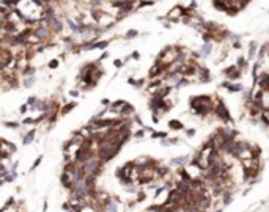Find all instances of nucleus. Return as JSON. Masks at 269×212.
I'll list each match as a JSON object with an SVG mask.
<instances>
[{
    "label": "nucleus",
    "instance_id": "nucleus-1",
    "mask_svg": "<svg viewBox=\"0 0 269 212\" xmlns=\"http://www.w3.org/2000/svg\"><path fill=\"white\" fill-rule=\"evenodd\" d=\"M190 107L195 115H206L211 110V97L209 96H195L190 97Z\"/></svg>",
    "mask_w": 269,
    "mask_h": 212
},
{
    "label": "nucleus",
    "instance_id": "nucleus-2",
    "mask_svg": "<svg viewBox=\"0 0 269 212\" xmlns=\"http://www.w3.org/2000/svg\"><path fill=\"white\" fill-rule=\"evenodd\" d=\"M82 168H83L85 176H96V174L101 171V168H102V160H101L99 157L93 156L91 159H88L85 163L82 165Z\"/></svg>",
    "mask_w": 269,
    "mask_h": 212
},
{
    "label": "nucleus",
    "instance_id": "nucleus-3",
    "mask_svg": "<svg viewBox=\"0 0 269 212\" xmlns=\"http://www.w3.org/2000/svg\"><path fill=\"white\" fill-rule=\"evenodd\" d=\"M216 113H217V116H219L220 120L224 121V123H231V124H233V118H231L230 112H228V109L225 107V104H224V101H222V99L217 101Z\"/></svg>",
    "mask_w": 269,
    "mask_h": 212
},
{
    "label": "nucleus",
    "instance_id": "nucleus-4",
    "mask_svg": "<svg viewBox=\"0 0 269 212\" xmlns=\"http://www.w3.org/2000/svg\"><path fill=\"white\" fill-rule=\"evenodd\" d=\"M225 76L231 80H236V79H239V76H241V69H238L236 66H231V68L225 69Z\"/></svg>",
    "mask_w": 269,
    "mask_h": 212
},
{
    "label": "nucleus",
    "instance_id": "nucleus-5",
    "mask_svg": "<svg viewBox=\"0 0 269 212\" xmlns=\"http://www.w3.org/2000/svg\"><path fill=\"white\" fill-rule=\"evenodd\" d=\"M187 157L186 156H181V157H175V159H171V165H176V167H184L187 162Z\"/></svg>",
    "mask_w": 269,
    "mask_h": 212
},
{
    "label": "nucleus",
    "instance_id": "nucleus-6",
    "mask_svg": "<svg viewBox=\"0 0 269 212\" xmlns=\"http://www.w3.org/2000/svg\"><path fill=\"white\" fill-rule=\"evenodd\" d=\"M222 85L227 86L228 91H231V93H238V91H241V90H243V86L238 85V83H228V82H225V83H222Z\"/></svg>",
    "mask_w": 269,
    "mask_h": 212
},
{
    "label": "nucleus",
    "instance_id": "nucleus-7",
    "mask_svg": "<svg viewBox=\"0 0 269 212\" xmlns=\"http://www.w3.org/2000/svg\"><path fill=\"white\" fill-rule=\"evenodd\" d=\"M169 126H170V129H173V130H181L184 127V124L181 123V121H178V120H170Z\"/></svg>",
    "mask_w": 269,
    "mask_h": 212
},
{
    "label": "nucleus",
    "instance_id": "nucleus-8",
    "mask_svg": "<svg viewBox=\"0 0 269 212\" xmlns=\"http://www.w3.org/2000/svg\"><path fill=\"white\" fill-rule=\"evenodd\" d=\"M132 112H134V107L129 105V104H124V105L121 107V110H120L121 115H129V113H132Z\"/></svg>",
    "mask_w": 269,
    "mask_h": 212
},
{
    "label": "nucleus",
    "instance_id": "nucleus-9",
    "mask_svg": "<svg viewBox=\"0 0 269 212\" xmlns=\"http://www.w3.org/2000/svg\"><path fill=\"white\" fill-rule=\"evenodd\" d=\"M211 49H213L211 43H206V44L201 47V55H209V53H211Z\"/></svg>",
    "mask_w": 269,
    "mask_h": 212
},
{
    "label": "nucleus",
    "instance_id": "nucleus-10",
    "mask_svg": "<svg viewBox=\"0 0 269 212\" xmlns=\"http://www.w3.org/2000/svg\"><path fill=\"white\" fill-rule=\"evenodd\" d=\"M33 137H35V130H32V132H28L27 135L24 137V144H28L33 141Z\"/></svg>",
    "mask_w": 269,
    "mask_h": 212
},
{
    "label": "nucleus",
    "instance_id": "nucleus-11",
    "mask_svg": "<svg viewBox=\"0 0 269 212\" xmlns=\"http://www.w3.org/2000/svg\"><path fill=\"white\" fill-rule=\"evenodd\" d=\"M236 68L238 69H245V68H247V60H245V58H243V57H241V58H238V65H236Z\"/></svg>",
    "mask_w": 269,
    "mask_h": 212
},
{
    "label": "nucleus",
    "instance_id": "nucleus-12",
    "mask_svg": "<svg viewBox=\"0 0 269 212\" xmlns=\"http://www.w3.org/2000/svg\"><path fill=\"white\" fill-rule=\"evenodd\" d=\"M107 44H109L107 41H101V43H96V44H93L91 49H104V47H107Z\"/></svg>",
    "mask_w": 269,
    "mask_h": 212
},
{
    "label": "nucleus",
    "instance_id": "nucleus-13",
    "mask_svg": "<svg viewBox=\"0 0 269 212\" xmlns=\"http://www.w3.org/2000/svg\"><path fill=\"white\" fill-rule=\"evenodd\" d=\"M151 138H167V132H153Z\"/></svg>",
    "mask_w": 269,
    "mask_h": 212
},
{
    "label": "nucleus",
    "instance_id": "nucleus-14",
    "mask_svg": "<svg viewBox=\"0 0 269 212\" xmlns=\"http://www.w3.org/2000/svg\"><path fill=\"white\" fill-rule=\"evenodd\" d=\"M167 190V186H161V187H157V190L154 192V198H159L161 196V193L162 192H165Z\"/></svg>",
    "mask_w": 269,
    "mask_h": 212
},
{
    "label": "nucleus",
    "instance_id": "nucleus-15",
    "mask_svg": "<svg viewBox=\"0 0 269 212\" xmlns=\"http://www.w3.org/2000/svg\"><path fill=\"white\" fill-rule=\"evenodd\" d=\"M74 107H76V102H71V104H68V105L65 107V109H63V113H68L69 110L71 109H74Z\"/></svg>",
    "mask_w": 269,
    "mask_h": 212
},
{
    "label": "nucleus",
    "instance_id": "nucleus-16",
    "mask_svg": "<svg viewBox=\"0 0 269 212\" xmlns=\"http://www.w3.org/2000/svg\"><path fill=\"white\" fill-rule=\"evenodd\" d=\"M255 57V43H250V53H249V58H253Z\"/></svg>",
    "mask_w": 269,
    "mask_h": 212
},
{
    "label": "nucleus",
    "instance_id": "nucleus-17",
    "mask_svg": "<svg viewBox=\"0 0 269 212\" xmlns=\"http://www.w3.org/2000/svg\"><path fill=\"white\" fill-rule=\"evenodd\" d=\"M139 33H137V30H129V32L126 33V38H132V36H137Z\"/></svg>",
    "mask_w": 269,
    "mask_h": 212
},
{
    "label": "nucleus",
    "instance_id": "nucleus-18",
    "mask_svg": "<svg viewBox=\"0 0 269 212\" xmlns=\"http://www.w3.org/2000/svg\"><path fill=\"white\" fill-rule=\"evenodd\" d=\"M36 35H38V36H41V38H44V36L47 35V32H46V30H43V28H39L38 32H36Z\"/></svg>",
    "mask_w": 269,
    "mask_h": 212
},
{
    "label": "nucleus",
    "instance_id": "nucleus-19",
    "mask_svg": "<svg viewBox=\"0 0 269 212\" xmlns=\"http://www.w3.org/2000/svg\"><path fill=\"white\" fill-rule=\"evenodd\" d=\"M33 80H35V79H33V77H30L28 80H25V82H24V85H25V86H30V85L33 83Z\"/></svg>",
    "mask_w": 269,
    "mask_h": 212
},
{
    "label": "nucleus",
    "instance_id": "nucleus-20",
    "mask_svg": "<svg viewBox=\"0 0 269 212\" xmlns=\"http://www.w3.org/2000/svg\"><path fill=\"white\" fill-rule=\"evenodd\" d=\"M113 65H115L117 68H121V66H123V61H121V60H115V61H113Z\"/></svg>",
    "mask_w": 269,
    "mask_h": 212
},
{
    "label": "nucleus",
    "instance_id": "nucleus-21",
    "mask_svg": "<svg viewBox=\"0 0 269 212\" xmlns=\"http://www.w3.org/2000/svg\"><path fill=\"white\" fill-rule=\"evenodd\" d=\"M57 65H58L57 60H52V61H50V68H57Z\"/></svg>",
    "mask_w": 269,
    "mask_h": 212
},
{
    "label": "nucleus",
    "instance_id": "nucleus-22",
    "mask_svg": "<svg viewBox=\"0 0 269 212\" xmlns=\"http://www.w3.org/2000/svg\"><path fill=\"white\" fill-rule=\"evenodd\" d=\"M143 135H145V130H139V132L136 134V137H139V138H140V137H143Z\"/></svg>",
    "mask_w": 269,
    "mask_h": 212
},
{
    "label": "nucleus",
    "instance_id": "nucleus-23",
    "mask_svg": "<svg viewBox=\"0 0 269 212\" xmlns=\"http://www.w3.org/2000/svg\"><path fill=\"white\" fill-rule=\"evenodd\" d=\"M186 134H187V137H192L194 134H195V130H194V129H189V130H187Z\"/></svg>",
    "mask_w": 269,
    "mask_h": 212
},
{
    "label": "nucleus",
    "instance_id": "nucleus-24",
    "mask_svg": "<svg viewBox=\"0 0 269 212\" xmlns=\"http://www.w3.org/2000/svg\"><path fill=\"white\" fill-rule=\"evenodd\" d=\"M41 159H43V157H38V159L35 160V165H33V168H35V167H38V165H39V162H41Z\"/></svg>",
    "mask_w": 269,
    "mask_h": 212
},
{
    "label": "nucleus",
    "instance_id": "nucleus-25",
    "mask_svg": "<svg viewBox=\"0 0 269 212\" xmlns=\"http://www.w3.org/2000/svg\"><path fill=\"white\" fill-rule=\"evenodd\" d=\"M6 126H8V127H18V124H16V123H6Z\"/></svg>",
    "mask_w": 269,
    "mask_h": 212
},
{
    "label": "nucleus",
    "instance_id": "nucleus-26",
    "mask_svg": "<svg viewBox=\"0 0 269 212\" xmlns=\"http://www.w3.org/2000/svg\"><path fill=\"white\" fill-rule=\"evenodd\" d=\"M14 179V174H8V176H6V181H13Z\"/></svg>",
    "mask_w": 269,
    "mask_h": 212
},
{
    "label": "nucleus",
    "instance_id": "nucleus-27",
    "mask_svg": "<svg viewBox=\"0 0 269 212\" xmlns=\"http://www.w3.org/2000/svg\"><path fill=\"white\" fill-rule=\"evenodd\" d=\"M153 121H154V123H157V121H159V118H157L156 115H153Z\"/></svg>",
    "mask_w": 269,
    "mask_h": 212
},
{
    "label": "nucleus",
    "instance_id": "nucleus-28",
    "mask_svg": "<svg viewBox=\"0 0 269 212\" xmlns=\"http://www.w3.org/2000/svg\"><path fill=\"white\" fill-rule=\"evenodd\" d=\"M216 212H222V209H219V211H216Z\"/></svg>",
    "mask_w": 269,
    "mask_h": 212
}]
</instances>
